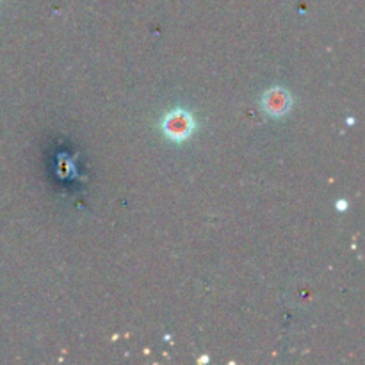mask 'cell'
Instances as JSON below:
<instances>
[{"instance_id": "1", "label": "cell", "mask_w": 365, "mask_h": 365, "mask_svg": "<svg viewBox=\"0 0 365 365\" xmlns=\"http://www.w3.org/2000/svg\"><path fill=\"white\" fill-rule=\"evenodd\" d=\"M160 125H163V132L171 141L182 143L191 138L192 130H195V118L187 110L175 109L163 118Z\"/></svg>"}, {"instance_id": "2", "label": "cell", "mask_w": 365, "mask_h": 365, "mask_svg": "<svg viewBox=\"0 0 365 365\" xmlns=\"http://www.w3.org/2000/svg\"><path fill=\"white\" fill-rule=\"evenodd\" d=\"M291 106L292 98L287 89L284 88H273L264 93L262 96V107L266 114H269L271 118L285 116L291 110Z\"/></svg>"}, {"instance_id": "3", "label": "cell", "mask_w": 365, "mask_h": 365, "mask_svg": "<svg viewBox=\"0 0 365 365\" xmlns=\"http://www.w3.org/2000/svg\"><path fill=\"white\" fill-rule=\"evenodd\" d=\"M335 207H339V210H346L348 209V202H346V200H341V202L335 203Z\"/></svg>"}]
</instances>
